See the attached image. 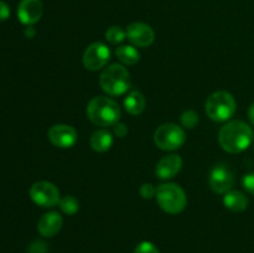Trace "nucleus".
<instances>
[{
    "mask_svg": "<svg viewBox=\"0 0 254 253\" xmlns=\"http://www.w3.org/2000/svg\"><path fill=\"white\" fill-rule=\"evenodd\" d=\"M253 140V130L246 122L232 121L225 124L218 134V141L223 150L238 154L250 148Z\"/></svg>",
    "mask_w": 254,
    "mask_h": 253,
    "instance_id": "f257e3e1",
    "label": "nucleus"
},
{
    "mask_svg": "<svg viewBox=\"0 0 254 253\" xmlns=\"http://www.w3.org/2000/svg\"><path fill=\"white\" fill-rule=\"evenodd\" d=\"M121 116L122 112L118 103L108 97H94L87 104V117L96 126H116L119 123Z\"/></svg>",
    "mask_w": 254,
    "mask_h": 253,
    "instance_id": "f03ea898",
    "label": "nucleus"
},
{
    "mask_svg": "<svg viewBox=\"0 0 254 253\" xmlns=\"http://www.w3.org/2000/svg\"><path fill=\"white\" fill-rule=\"evenodd\" d=\"M99 84L109 96H122L130 88V73L122 64L113 63L106 67L102 72L99 77Z\"/></svg>",
    "mask_w": 254,
    "mask_h": 253,
    "instance_id": "7ed1b4c3",
    "label": "nucleus"
},
{
    "mask_svg": "<svg viewBox=\"0 0 254 253\" xmlns=\"http://www.w3.org/2000/svg\"><path fill=\"white\" fill-rule=\"evenodd\" d=\"M237 104L231 93L226 91H218L211 94L205 104L207 116L215 122H226L235 114Z\"/></svg>",
    "mask_w": 254,
    "mask_h": 253,
    "instance_id": "20e7f679",
    "label": "nucleus"
},
{
    "mask_svg": "<svg viewBox=\"0 0 254 253\" xmlns=\"http://www.w3.org/2000/svg\"><path fill=\"white\" fill-rule=\"evenodd\" d=\"M156 201L165 212L180 213L186 206V193L176 184H163L156 189Z\"/></svg>",
    "mask_w": 254,
    "mask_h": 253,
    "instance_id": "39448f33",
    "label": "nucleus"
},
{
    "mask_svg": "<svg viewBox=\"0 0 254 253\" xmlns=\"http://www.w3.org/2000/svg\"><path fill=\"white\" fill-rule=\"evenodd\" d=\"M186 140V134L181 126L174 123H165L159 126L154 134V141L161 150H176Z\"/></svg>",
    "mask_w": 254,
    "mask_h": 253,
    "instance_id": "423d86ee",
    "label": "nucleus"
},
{
    "mask_svg": "<svg viewBox=\"0 0 254 253\" xmlns=\"http://www.w3.org/2000/svg\"><path fill=\"white\" fill-rule=\"evenodd\" d=\"M30 197L41 207H54L60 202V191L49 181H37L30 189Z\"/></svg>",
    "mask_w": 254,
    "mask_h": 253,
    "instance_id": "0eeeda50",
    "label": "nucleus"
},
{
    "mask_svg": "<svg viewBox=\"0 0 254 253\" xmlns=\"http://www.w3.org/2000/svg\"><path fill=\"white\" fill-rule=\"evenodd\" d=\"M111 59V51L102 42H93L86 49L83 55V64L89 71H98L106 66Z\"/></svg>",
    "mask_w": 254,
    "mask_h": 253,
    "instance_id": "6e6552de",
    "label": "nucleus"
},
{
    "mask_svg": "<svg viewBox=\"0 0 254 253\" xmlns=\"http://www.w3.org/2000/svg\"><path fill=\"white\" fill-rule=\"evenodd\" d=\"M49 139L55 146L61 149L72 148L77 143V131L68 124H56L49 130Z\"/></svg>",
    "mask_w": 254,
    "mask_h": 253,
    "instance_id": "1a4fd4ad",
    "label": "nucleus"
},
{
    "mask_svg": "<svg viewBox=\"0 0 254 253\" xmlns=\"http://www.w3.org/2000/svg\"><path fill=\"white\" fill-rule=\"evenodd\" d=\"M127 37L129 41L138 47L150 46L155 39L154 30L144 22H133L127 27Z\"/></svg>",
    "mask_w": 254,
    "mask_h": 253,
    "instance_id": "9d476101",
    "label": "nucleus"
},
{
    "mask_svg": "<svg viewBox=\"0 0 254 253\" xmlns=\"http://www.w3.org/2000/svg\"><path fill=\"white\" fill-rule=\"evenodd\" d=\"M235 184L233 173L226 165H216L210 175V186L215 192L226 193Z\"/></svg>",
    "mask_w": 254,
    "mask_h": 253,
    "instance_id": "9b49d317",
    "label": "nucleus"
},
{
    "mask_svg": "<svg viewBox=\"0 0 254 253\" xmlns=\"http://www.w3.org/2000/svg\"><path fill=\"white\" fill-rule=\"evenodd\" d=\"M44 6L40 0H21L17 7V17L24 25H34L41 19Z\"/></svg>",
    "mask_w": 254,
    "mask_h": 253,
    "instance_id": "f8f14e48",
    "label": "nucleus"
},
{
    "mask_svg": "<svg viewBox=\"0 0 254 253\" xmlns=\"http://www.w3.org/2000/svg\"><path fill=\"white\" fill-rule=\"evenodd\" d=\"M181 166H183V160L180 156L171 154V155L164 156L158 161L155 174L161 180H168V179L174 178L181 170Z\"/></svg>",
    "mask_w": 254,
    "mask_h": 253,
    "instance_id": "ddd939ff",
    "label": "nucleus"
},
{
    "mask_svg": "<svg viewBox=\"0 0 254 253\" xmlns=\"http://www.w3.org/2000/svg\"><path fill=\"white\" fill-rule=\"evenodd\" d=\"M62 223L64 221H62L61 215L52 211V212H47L41 216L39 223H37V228L44 237H54L61 231Z\"/></svg>",
    "mask_w": 254,
    "mask_h": 253,
    "instance_id": "4468645a",
    "label": "nucleus"
},
{
    "mask_svg": "<svg viewBox=\"0 0 254 253\" xmlns=\"http://www.w3.org/2000/svg\"><path fill=\"white\" fill-rule=\"evenodd\" d=\"M223 203L233 212H242L248 206V197L238 190H230L223 196Z\"/></svg>",
    "mask_w": 254,
    "mask_h": 253,
    "instance_id": "2eb2a0df",
    "label": "nucleus"
},
{
    "mask_svg": "<svg viewBox=\"0 0 254 253\" xmlns=\"http://www.w3.org/2000/svg\"><path fill=\"white\" fill-rule=\"evenodd\" d=\"M113 145V135L111 131L106 129H99L94 131L91 136V146L93 150L103 153V151L109 150Z\"/></svg>",
    "mask_w": 254,
    "mask_h": 253,
    "instance_id": "dca6fc26",
    "label": "nucleus"
},
{
    "mask_svg": "<svg viewBox=\"0 0 254 253\" xmlns=\"http://www.w3.org/2000/svg\"><path fill=\"white\" fill-rule=\"evenodd\" d=\"M145 98L143 94L138 91H133L126 97L124 99V107L128 113L131 116H138V114L143 113L145 109Z\"/></svg>",
    "mask_w": 254,
    "mask_h": 253,
    "instance_id": "f3484780",
    "label": "nucleus"
},
{
    "mask_svg": "<svg viewBox=\"0 0 254 253\" xmlns=\"http://www.w3.org/2000/svg\"><path fill=\"white\" fill-rule=\"evenodd\" d=\"M116 55L119 59V61L123 62L124 64H134L140 60V54L131 45H124V46L118 47Z\"/></svg>",
    "mask_w": 254,
    "mask_h": 253,
    "instance_id": "a211bd4d",
    "label": "nucleus"
},
{
    "mask_svg": "<svg viewBox=\"0 0 254 253\" xmlns=\"http://www.w3.org/2000/svg\"><path fill=\"white\" fill-rule=\"evenodd\" d=\"M60 208L64 211L66 215H74L79 210V203L73 196H64L59 202Z\"/></svg>",
    "mask_w": 254,
    "mask_h": 253,
    "instance_id": "6ab92c4d",
    "label": "nucleus"
},
{
    "mask_svg": "<svg viewBox=\"0 0 254 253\" xmlns=\"http://www.w3.org/2000/svg\"><path fill=\"white\" fill-rule=\"evenodd\" d=\"M126 31L119 26H112L106 31V39L113 45H118L121 44V42H123V40L126 39Z\"/></svg>",
    "mask_w": 254,
    "mask_h": 253,
    "instance_id": "aec40b11",
    "label": "nucleus"
},
{
    "mask_svg": "<svg viewBox=\"0 0 254 253\" xmlns=\"http://www.w3.org/2000/svg\"><path fill=\"white\" fill-rule=\"evenodd\" d=\"M198 123V114L195 111H186L181 116V124L185 128L192 129Z\"/></svg>",
    "mask_w": 254,
    "mask_h": 253,
    "instance_id": "412c9836",
    "label": "nucleus"
},
{
    "mask_svg": "<svg viewBox=\"0 0 254 253\" xmlns=\"http://www.w3.org/2000/svg\"><path fill=\"white\" fill-rule=\"evenodd\" d=\"M134 253H160L159 250L156 248L155 245H153L151 242H148V241H144V242L139 243L136 246Z\"/></svg>",
    "mask_w": 254,
    "mask_h": 253,
    "instance_id": "4be33fe9",
    "label": "nucleus"
},
{
    "mask_svg": "<svg viewBox=\"0 0 254 253\" xmlns=\"http://www.w3.org/2000/svg\"><path fill=\"white\" fill-rule=\"evenodd\" d=\"M243 188L248 191L250 193L254 195V171L253 173H248L243 176Z\"/></svg>",
    "mask_w": 254,
    "mask_h": 253,
    "instance_id": "5701e85b",
    "label": "nucleus"
},
{
    "mask_svg": "<svg viewBox=\"0 0 254 253\" xmlns=\"http://www.w3.org/2000/svg\"><path fill=\"white\" fill-rule=\"evenodd\" d=\"M156 189L154 188L151 184H144L140 188V195L143 196L144 198H151L153 196H155Z\"/></svg>",
    "mask_w": 254,
    "mask_h": 253,
    "instance_id": "b1692460",
    "label": "nucleus"
},
{
    "mask_svg": "<svg viewBox=\"0 0 254 253\" xmlns=\"http://www.w3.org/2000/svg\"><path fill=\"white\" fill-rule=\"evenodd\" d=\"M29 251L30 253H46L47 245L41 241H35L34 243H31Z\"/></svg>",
    "mask_w": 254,
    "mask_h": 253,
    "instance_id": "393cba45",
    "label": "nucleus"
},
{
    "mask_svg": "<svg viewBox=\"0 0 254 253\" xmlns=\"http://www.w3.org/2000/svg\"><path fill=\"white\" fill-rule=\"evenodd\" d=\"M10 16V7L6 2L0 1V21L7 20Z\"/></svg>",
    "mask_w": 254,
    "mask_h": 253,
    "instance_id": "a878e982",
    "label": "nucleus"
},
{
    "mask_svg": "<svg viewBox=\"0 0 254 253\" xmlns=\"http://www.w3.org/2000/svg\"><path fill=\"white\" fill-rule=\"evenodd\" d=\"M114 131H116V134L119 138H123V136H126L127 133H128V129H127V126H124V124L117 123L116 126H114Z\"/></svg>",
    "mask_w": 254,
    "mask_h": 253,
    "instance_id": "bb28decb",
    "label": "nucleus"
},
{
    "mask_svg": "<svg viewBox=\"0 0 254 253\" xmlns=\"http://www.w3.org/2000/svg\"><path fill=\"white\" fill-rule=\"evenodd\" d=\"M248 118H250V122L254 126V103L251 104V107L248 108Z\"/></svg>",
    "mask_w": 254,
    "mask_h": 253,
    "instance_id": "cd10ccee",
    "label": "nucleus"
}]
</instances>
